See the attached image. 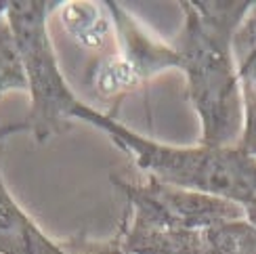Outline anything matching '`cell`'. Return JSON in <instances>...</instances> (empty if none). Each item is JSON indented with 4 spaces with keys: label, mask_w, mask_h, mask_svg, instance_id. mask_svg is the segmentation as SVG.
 Listing matches in <instances>:
<instances>
[{
    "label": "cell",
    "mask_w": 256,
    "mask_h": 254,
    "mask_svg": "<svg viewBox=\"0 0 256 254\" xmlns=\"http://www.w3.org/2000/svg\"><path fill=\"white\" fill-rule=\"evenodd\" d=\"M252 2L185 0L183 26L172 46L176 72L185 76V92L200 122V143L233 147L244 126L242 88L233 36Z\"/></svg>",
    "instance_id": "cell-1"
},
{
    "label": "cell",
    "mask_w": 256,
    "mask_h": 254,
    "mask_svg": "<svg viewBox=\"0 0 256 254\" xmlns=\"http://www.w3.org/2000/svg\"><path fill=\"white\" fill-rule=\"evenodd\" d=\"M74 122H84L105 132L132 158L134 166L149 178L191 192L225 198L242 208L256 198V160L238 145H168L130 130L112 114L80 103Z\"/></svg>",
    "instance_id": "cell-2"
},
{
    "label": "cell",
    "mask_w": 256,
    "mask_h": 254,
    "mask_svg": "<svg viewBox=\"0 0 256 254\" xmlns=\"http://www.w3.org/2000/svg\"><path fill=\"white\" fill-rule=\"evenodd\" d=\"M57 6L59 2L44 0H10L4 13L28 78L30 110L19 126L21 132H30L38 143L68 130L82 103L63 76L50 42L48 17Z\"/></svg>",
    "instance_id": "cell-3"
},
{
    "label": "cell",
    "mask_w": 256,
    "mask_h": 254,
    "mask_svg": "<svg viewBox=\"0 0 256 254\" xmlns=\"http://www.w3.org/2000/svg\"><path fill=\"white\" fill-rule=\"evenodd\" d=\"M112 183L124 196L132 225L178 229V231H206L218 223L244 216V208L225 198L174 187L156 178L134 183L112 174Z\"/></svg>",
    "instance_id": "cell-4"
},
{
    "label": "cell",
    "mask_w": 256,
    "mask_h": 254,
    "mask_svg": "<svg viewBox=\"0 0 256 254\" xmlns=\"http://www.w3.org/2000/svg\"><path fill=\"white\" fill-rule=\"evenodd\" d=\"M19 132V122L0 126V254H92V250L76 252L48 238L8 192L2 176L4 141Z\"/></svg>",
    "instance_id": "cell-5"
},
{
    "label": "cell",
    "mask_w": 256,
    "mask_h": 254,
    "mask_svg": "<svg viewBox=\"0 0 256 254\" xmlns=\"http://www.w3.org/2000/svg\"><path fill=\"white\" fill-rule=\"evenodd\" d=\"M105 6L114 21L116 52L132 63L143 84L158 76L160 72L176 70V50L172 42L168 44L164 40L154 38L120 2L105 0Z\"/></svg>",
    "instance_id": "cell-6"
},
{
    "label": "cell",
    "mask_w": 256,
    "mask_h": 254,
    "mask_svg": "<svg viewBox=\"0 0 256 254\" xmlns=\"http://www.w3.org/2000/svg\"><path fill=\"white\" fill-rule=\"evenodd\" d=\"M57 17L68 36L76 44L88 50H101L114 40V21L105 2H86V0H74V2H59Z\"/></svg>",
    "instance_id": "cell-7"
},
{
    "label": "cell",
    "mask_w": 256,
    "mask_h": 254,
    "mask_svg": "<svg viewBox=\"0 0 256 254\" xmlns=\"http://www.w3.org/2000/svg\"><path fill=\"white\" fill-rule=\"evenodd\" d=\"M116 246L124 254H202V231L143 227L124 220Z\"/></svg>",
    "instance_id": "cell-8"
},
{
    "label": "cell",
    "mask_w": 256,
    "mask_h": 254,
    "mask_svg": "<svg viewBox=\"0 0 256 254\" xmlns=\"http://www.w3.org/2000/svg\"><path fill=\"white\" fill-rule=\"evenodd\" d=\"M143 84L130 61L120 52L101 57L90 70V86L105 101H120L124 94L136 90Z\"/></svg>",
    "instance_id": "cell-9"
},
{
    "label": "cell",
    "mask_w": 256,
    "mask_h": 254,
    "mask_svg": "<svg viewBox=\"0 0 256 254\" xmlns=\"http://www.w3.org/2000/svg\"><path fill=\"white\" fill-rule=\"evenodd\" d=\"M202 254H256V227L244 214L202 231Z\"/></svg>",
    "instance_id": "cell-10"
},
{
    "label": "cell",
    "mask_w": 256,
    "mask_h": 254,
    "mask_svg": "<svg viewBox=\"0 0 256 254\" xmlns=\"http://www.w3.org/2000/svg\"><path fill=\"white\" fill-rule=\"evenodd\" d=\"M236 61L244 108V126L238 147L256 160V44L236 55Z\"/></svg>",
    "instance_id": "cell-11"
},
{
    "label": "cell",
    "mask_w": 256,
    "mask_h": 254,
    "mask_svg": "<svg viewBox=\"0 0 256 254\" xmlns=\"http://www.w3.org/2000/svg\"><path fill=\"white\" fill-rule=\"evenodd\" d=\"M4 13L6 2H0V97L10 90L28 92L26 68Z\"/></svg>",
    "instance_id": "cell-12"
},
{
    "label": "cell",
    "mask_w": 256,
    "mask_h": 254,
    "mask_svg": "<svg viewBox=\"0 0 256 254\" xmlns=\"http://www.w3.org/2000/svg\"><path fill=\"white\" fill-rule=\"evenodd\" d=\"M244 214H246V218H248L250 223L256 227V198L252 200L250 204H246V206H244Z\"/></svg>",
    "instance_id": "cell-13"
}]
</instances>
